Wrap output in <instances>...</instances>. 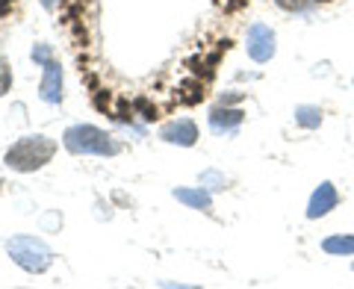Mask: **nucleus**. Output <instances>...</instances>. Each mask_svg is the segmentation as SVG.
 Masks as SVG:
<instances>
[{
	"instance_id": "13",
	"label": "nucleus",
	"mask_w": 354,
	"mask_h": 289,
	"mask_svg": "<svg viewBox=\"0 0 354 289\" xmlns=\"http://www.w3.org/2000/svg\"><path fill=\"white\" fill-rule=\"evenodd\" d=\"M201 186H204V189H225L227 180H225V177H221L218 171H204V174H201Z\"/></svg>"
},
{
	"instance_id": "12",
	"label": "nucleus",
	"mask_w": 354,
	"mask_h": 289,
	"mask_svg": "<svg viewBox=\"0 0 354 289\" xmlns=\"http://www.w3.org/2000/svg\"><path fill=\"white\" fill-rule=\"evenodd\" d=\"M9 88H12V68H9V62L0 57V97H3Z\"/></svg>"
},
{
	"instance_id": "8",
	"label": "nucleus",
	"mask_w": 354,
	"mask_h": 289,
	"mask_svg": "<svg viewBox=\"0 0 354 289\" xmlns=\"http://www.w3.org/2000/svg\"><path fill=\"white\" fill-rule=\"evenodd\" d=\"M41 101L44 104H59L62 101V68L57 59L44 65V80H41Z\"/></svg>"
},
{
	"instance_id": "14",
	"label": "nucleus",
	"mask_w": 354,
	"mask_h": 289,
	"mask_svg": "<svg viewBox=\"0 0 354 289\" xmlns=\"http://www.w3.org/2000/svg\"><path fill=\"white\" fill-rule=\"evenodd\" d=\"M32 59H36L39 65H48L53 59V50H50V44H36L32 48Z\"/></svg>"
},
{
	"instance_id": "4",
	"label": "nucleus",
	"mask_w": 354,
	"mask_h": 289,
	"mask_svg": "<svg viewBox=\"0 0 354 289\" xmlns=\"http://www.w3.org/2000/svg\"><path fill=\"white\" fill-rule=\"evenodd\" d=\"M248 57L254 59V62H269L272 57H274V32H272V27H266V24H251V30H248Z\"/></svg>"
},
{
	"instance_id": "6",
	"label": "nucleus",
	"mask_w": 354,
	"mask_h": 289,
	"mask_svg": "<svg viewBox=\"0 0 354 289\" xmlns=\"http://www.w3.org/2000/svg\"><path fill=\"white\" fill-rule=\"evenodd\" d=\"M160 139L169 144H183V148H192L198 142V127L192 118H174L169 124L160 127Z\"/></svg>"
},
{
	"instance_id": "15",
	"label": "nucleus",
	"mask_w": 354,
	"mask_h": 289,
	"mask_svg": "<svg viewBox=\"0 0 354 289\" xmlns=\"http://www.w3.org/2000/svg\"><path fill=\"white\" fill-rule=\"evenodd\" d=\"M39 3H41L44 9H53V3H57V0H39Z\"/></svg>"
},
{
	"instance_id": "11",
	"label": "nucleus",
	"mask_w": 354,
	"mask_h": 289,
	"mask_svg": "<svg viewBox=\"0 0 354 289\" xmlns=\"http://www.w3.org/2000/svg\"><path fill=\"white\" fill-rule=\"evenodd\" d=\"M295 121H298V124H301L304 130H316L319 124H322V109L304 104V106L295 109Z\"/></svg>"
},
{
	"instance_id": "7",
	"label": "nucleus",
	"mask_w": 354,
	"mask_h": 289,
	"mask_svg": "<svg viewBox=\"0 0 354 289\" xmlns=\"http://www.w3.org/2000/svg\"><path fill=\"white\" fill-rule=\"evenodd\" d=\"M242 118H245V113L242 109H230L227 104H218L216 109H209V130L213 133H234L239 124H242Z\"/></svg>"
},
{
	"instance_id": "16",
	"label": "nucleus",
	"mask_w": 354,
	"mask_h": 289,
	"mask_svg": "<svg viewBox=\"0 0 354 289\" xmlns=\"http://www.w3.org/2000/svg\"><path fill=\"white\" fill-rule=\"evenodd\" d=\"M77 3V0H65V6H74Z\"/></svg>"
},
{
	"instance_id": "1",
	"label": "nucleus",
	"mask_w": 354,
	"mask_h": 289,
	"mask_svg": "<svg viewBox=\"0 0 354 289\" xmlns=\"http://www.w3.org/2000/svg\"><path fill=\"white\" fill-rule=\"evenodd\" d=\"M53 153H57V142L48 139V136H41V133H32V136L18 139L12 148L6 151L3 162H6L12 171L30 174V171L44 169V165L50 162Z\"/></svg>"
},
{
	"instance_id": "2",
	"label": "nucleus",
	"mask_w": 354,
	"mask_h": 289,
	"mask_svg": "<svg viewBox=\"0 0 354 289\" xmlns=\"http://www.w3.org/2000/svg\"><path fill=\"white\" fill-rule=\"evenodd\" d=\"M62 144L77 157H86V153H95V157H115L121 151V144L109 136L106 130L92 127V124H74L62 133Z\"/></svg>"
},
{
	"instance_id": "9",
	"label": "nucleus",
	"mask_w": 354,
	"mask_h": 289,
	"mask_svg": "<svg viewBox=\"0 0 354 289\" xmlns=\"http://www.w3.org/2000/svg\"><path fill=\"white\" fill-rule=\"evenodd\" d=\"M174 198L186 207H195V209H209L213 207V198H209V192L204 186L198 189H174Z\"/></svg>"
},
{
	"instance_id": "10",
	"label": "nucleus",
	"mask_w": 354,
	"mask_h": 289,
	"mask_svg": "<svg viewBox=\"0 0 354 289\" xmlns=\"http://www.w3.org/2000/svg\"><path fill=\"white\" fill-rule=\"evenodd\" d=\"M325 254H334V257H354V233H337V236H328L322 242Z\"/></svg>"
},
{
	"instance_id": "5",
	"label": "nucleus",
	"mask_w": 354,
	"mask_h": 289,
	"mask_svg": "<svg viewBox=\"0 0 354 289\" xmlns=\"http://www.w3.org/2000/svg\"><path fill=\"white\" fill-rule=\"evenodd\" d=\"M339 204V192H337V186L325 180V183H319L316 186V192L310 195V204H307V218H325L330 209H337Z\"/></svg>"
},
{
	"instance_id": "3",
	"label": "nucleus",
	"mask_w": 354,
	"mask_h": 289,
	"mask_svg": "<svg viewBox=\"0 0 354 289\" xmlns=\"http://www.w3.org/2000/svg\"><path fill=\"white\" fill-rule=\"evenodd\" d=\"M6 251H9V257H12L21 269L30 272V274H41L50 265V260H53L50 248L44 245L41 239H36V236H15V239H9Z\"/></svg>"
}]
</instances>
